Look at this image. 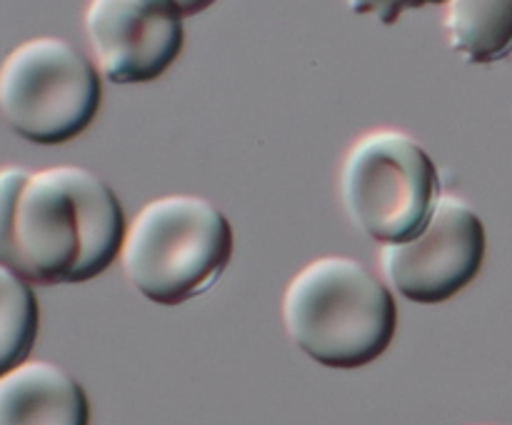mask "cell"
<instances>
[{
	"label": "cell",
	"mask_w": 512,
	"mask_h": 425,
	"mask_svg": "<svg viewBox=\"0 0 512 425\" xmlns=\"http://www.w3.org/2000/svg\"><path fill=\"white\" fill-rule=\"evenodd\" d=\"M125 230L123 205L98 173L80 165L30 170L3 265L30 285L85 283L120 258Z\"/></svg>",
	"instance_id": "1"
},
{
	"label": "cell",
	"mask_w": 512,
	"mask_h": 425,
	"mask_svg": "<svg viewBox=\"0 0 512 425\" xmlns=\"http://www.w3.org/2000/svg\"><path fill=\"white\" fill-rule=\"evenodd\" d=\"M283 323L310 360L355 370L390 348L398 305L368 265L348 255H323L303 265L285 288Z\"/></svg>",
	"instance_id": "2"
},
{
	"label": "cell",
	"mask_w": 512,
	"mask_h": 425,
	"mask_svg": "<svg viewBox=\"0 0 512 425\" xmlns=\"http://www.w3.org/2000/svg\"><path fill=\"white\" fill-rule=\"evenodd\" d=\"M233 225L218 205L190 193L160 195L125 230V278L155 305H180L208 293L228 270Z\"/></svg>",
	"instance_id": "3"
},
{
	"label": "cell",
	"mask_w": 512,
	"mask_h": 425,
	"mask_svg": "<svg viewBox=\"0 0 512 425\" xmlns=\"http://www.w3.org/2000/svg\"><path fill=\"white\" fill-rule=\"evenodd\" d=\"M338 193L350 223L380 245L423 233L443 195L435 160L418 138L398 128L368 130L350 143Z\"/></svg>",
	"instance_id": "4"
},
{
	"label": "cell",
	"mask_w": 512,
	"mask_h": 425,
	"mask_svg": "<svg viewBox=\"0 0 512 425\" xmlns=\"http://www.w3.org/2000/svg\"><path fill=\"white\" fill-rule=\"evenodd\" d=\"M100 100L98 68L55 35L23 40L0 63V115L28 143H70L93 125Z\"/></svg>",
	"instance_id": "5"
},
{
	"label": "cell",
	"mask_w": 512,
	"mask_h": 425,
	"mask_svg": "<svg viewBox=\"0 0 512 425\" xmlns=\"http://www.w3.org/2000/svg\"><path fill=\"white\" fill-rule=\"evenodd\" d=\"M488 253L483 218L455 193H443L423 233L380 245V273L390 288L420 305L455 298L480 275Z\"/></svg>",
	"instance_id": "6"
},
{
	"label": "cell",
	"mask_w": 512,
	"mask_h": 425,
	"mask_svg": "<svg viewBox=\"0 0 512 425\" xmlns=\"http://www.w3.org/2000/svg\"><path fill=\"white\" fill-rule=\"evenodd\" d=\"M83 25L98 70L115 85L153 83L183 53L173 0H90Z\"/></svg>",
	"instance_id": "7"
},
{
	"label": "cell",
	"mask_w": 512,
	"mask_h": 425,
	"mask_svg": "<svg viewBox=\"0 0 512 425\" xmlns=\"http://www.w3.org/2000/svg\"><path fill=\"white\" fill-rule=\"evenodd\" d=\"M0 425H90L83 385L48 360H23L0 375Z\"/></svg>",
	"instance_id": "8"
},
{
	"label": "cell",
	"mask_w": 512,
	"mask_h": 425,
	"mask_svg": "<svg viewBox=\"0 0 512 425\" xmlns=\"http://www.w3.org/2000/svg\"><path fill=\"white\" fill-rule=\"evenodd\" d=\"M443 25L465 63L495 65L512 55V0H448Z\"/></svg>",
	"instance_id": "9"
},
{
	"label": "cell",
	"mask_w": 512,
	"mask_h": 425,
	"mask_svg": "<svg viewBox=\"0 0 512 425\" xmlns=\"http://www.w3.org/2000/svg\"><path fill=\"white\" fill-rule=\"evenodd\" d=\"M38 328L40 310L30 283L0 265V375L28 360Z\"/></svg>",
	"instance_id": "10"
},
{
	"label": "cell",
	"mask_w": 512,
	"mask_h": 425,
	"mask_svg": "<svg viewBox=\"0 0 512 425\" xmlns=\"http://www.w3.org/2000/svg\"><path fill=\"white\" fill-rule=\"evenodd\" d=\"M28 175L30 170L20 168V165H5V168H0V265H3L5 253H8V233L10 220H13L15 200H18V193Z\"/></svg>",
	"instance_id": "11"
},
{
	"label": "cell",
	"mask_w": 512,
	"mask_h": 425,
	"mask_svg": "<svg viewBox=\"0 0 512 425\" xmlns=\"http://www.w3.org/2000/svg\"><path fill=\"white\" fill-rule=\"evenodd\" d=\"M440 3H448V0H348V8L355 15H375L383 25H393L408 10Z\"/></svg>",
	"instance_id": "12"
},
{
	"label": "cell",
	"mask_w": 512,
	"mask_h": 425,
	"mask_svg": "<svg viewBox=\"0 0 512 425\" xmlns=\"http://www.w3.org/2000/svg\"><path fill=\"white\" fill-rule=\"evenodd\" d=\"M213 3H218V0H173V5L180 10V15H183V18L203 13V10H208Z\"/></svg>",
	"instance_id": "13"
}]
</instances>
